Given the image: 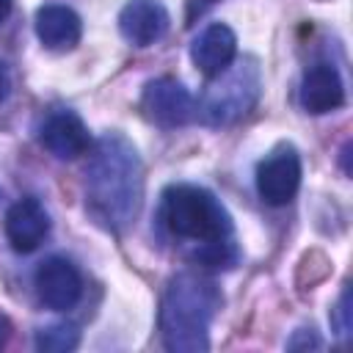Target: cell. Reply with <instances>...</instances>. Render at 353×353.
<instances>
[{
  "instance_id": "1",
  "label": "cell",
  "mask_w": 353,
  "mask_h": 353,
  "mask_svg": "<svg viewBox=\"0 0 353 353\" xmlns=\"http://www.w3.org/2000/svg\"><path fill=\"white\" fill-rule=\"evenodd\" d=\"M160 221L171 237L193 243V259L207 268H229L237 259L232 218L223 204L199 185H171L163 190Z\"/></svg>"
},
{
  "instance_id": "12",
  "label": "cell",
  "mask_w": 353,
  "mask_h": 353,
  "mask_svg": "<svg viewBox=\"0 0 353 353\" xmlns=\"http://www.w3.org/2000/svg\"><path fill=\"white\" fill-rule=\"evenodd\" d=\"M298 97H301V108L306 113L323 116V113H331L345 105V83L331 63H317V66L306 69Z\"/></svg>"
},
{
  "instance_id": "6",
  "label": "cell",
  "mask_w": 353,
  "mask_h": 353,
  "mask_svg": "<svg viewBox=\"0 0 353 353\" xmlns=\"http://www.w3.org/2000/svg\"><path fill=\"white\" fill-rule=\"evenodd\" d=\"M301 188V157L292 146H281L265 157L256 168V190L265 204L284 207L295 199Z\"/></svg>"
},
{
  "instance_id": "16",
  "label": "cell",
  "mask_w": 353,
  "mask_h": 353,
  "mask_svg": "<svg viewBox=\"0 0 353 353\" xmlns=\"http://www.w3.org/2000/svg\"><path fill=\"white\" fill-rule=\"evenodd\" d=\"M290 350H301V347H320V336L312 331V328H301L290 342H287Z\"/></svg>"
},
{
  "instance_id": "5",
  "label": "cell",
  "mask_w": 353,
  "mask_h": 353,
  "mask_svg": "<svg viewBox=\"0 0 353 353\" xmlns=\"http://www.w3.org/2000/svg\"><path fill=\"white\" fill-rule=\"evenodd\" d=\"M141 110L143 116L157 124V127H165V130H174V127H182L193 119V97L190 91L174 80V77H157V80H149L143 94H141Z\"/></svg>"
},
{
  "instance_id": "7",
  "label": "cell",
  "mask_w": 353,
  "mask_h": 353,
  "mask_svg": "<svg viewBox=\"0 0 353 353\" xmlns=\"http://www.w3.org/2000/svg\"><path fill=\"white\" fill-rule=\"evenodd\" d=\"M39 301L52 312H66L83 298V276L66 256H50L33 276Z\"/></svg>"
},
{
  "instance_id": "18",
  "label": "cell",
  "mask_w": 353,
  "mask_h": 353,
  "mask_svg": "<svg viewBox=\"0 0 353 353\" xmlns=\"http://www.w3.org/2000/svg\"><path fill=\"white\" fill-rule=\"evenodd\" d=\"M8 336H11V323H8V320L0 314V347L8 342Z\"/></svg>"
},
{
  "instance_id": "10",
  "label": "cell",
  "mask_w": 353,
  "mask_h": 353,
  "mask_svg": "<svg viewBox=\"0 0 353 353\" xmlns=\"http://www.w3.org/2000/svg\"><path fill=\"white\" fill-rule=\"evenodd\" d=\"M41 143L58 160H74L88 152L91 138L83 119L74 110H55L41 127Z\"/></svg>"
},
{
  "instance_id": "4",
  "label": "cell",
  "mask_w": 353,
  "mask_h": 353,
  "mask_svg": "<svg viewBox=\"0 0 353 353\" xmlns=\"http://www.w3.org/2000/svg\"><path fill=\"white\" fill-rule=\"evenodd\" d=\"M259 97V69L254 61L240 66H226L221 74L212 77L204 99H201V119L207 124H232L243 119Z\"/></svg>"
},
{
  "instance_id": "13",
  "label": "cell",
  "mask_w": 353,
  "mask_h": 353,
  "mask_svg": "<svg viewBox=\"0 0 353 353\" xmlns=\"http://www.w3.org/2000/svg\"><path fill=\"white\" fill-rule=\"evenodd\" d=\"M83 33V22L77 17V11H72L69 6H41L36 11V36L47 50H72L80 41Z\"/></svg>"
},
{
  "instance_id": "2",
  "label": "cell",
  "mask_w": 353,
  "mask_h": 353,
  "mask_svg": "<svg viewBox=\"0 0 353 353\" xmlns=\"http://www.w3.org/2000/svg\"><path fill=\"white\" fill-rule=\"evenodd\" d=\"M143 193V168L135 146L110 132L105 135L85 168V201L99 223L124 229L138 215Z\"/></svg>"
},
{
  "instance_id": "14",
  "label": "cell",
  "mask_w": 353,
  "mask_h": 353,
  "mask_svg": "<svg viewBox=\"0 0 353 353\" xmlns=\"http://www.w3.org/2000/svg\"><path fill=\"white\" fill-rule=\"evenodd\" d=\"M80 345V331L72 323H52L36 331V347L44 353H66Z\"/></svg>"
},
{
  "instance_id": "17",
  "label": "cell",
  "mask_w": 353,
  "mask_h": 353,
  "mask_svg": "<svg viewBox=\"0 0 353 353\" xmlns=\"http://www.w3.org/2000/svg\"><path fill=\"white\" fill-rule=\"evenodd\" d=\"M8 91H11V77H8L6 63H0V102L8 97Z\"/></svg>"
},
{
  "instance_id": "9",
  "label": "cell",
  "mask_w": 353,
  "mask_h": 353,
  "mask_svg": "<svg viewBox=\"0 0 353 353\" xmlns=\"http://www.w3.org/2000/svg\"><path fill=\"white\" fill-rule=\"evenodd\" d=\"M190 58H193V63H196V69L201 74H207V77L221 74L237 58V36H234V30L229 25H223V22L207 25L193 39Z\"/></svg>"
},
{
  "instance_id": "19",
  "label": "cell",
  "mask_w": 353,
  "mask_h": 353,
  "mask_svg": "<svg viewBox=\"0 0 353 353\" xmlns=\"http://www.w3.org/2000/svg\"><path fill=\"white\" fill-rule=\"evenodd\" d=\"M11 6H14V0H0V25H3L6 17L11 14Z\"/></svg>"
},
{
  "instance_id": "3",
  "label": "cell",
  "mask_w": 353,
  "mask_h": 353,
  "mask_svg": "<svg viewBox=\"0 0 353 353\" xmlns=\"http://www.w3.org/2000/svg\"><path fill=\"white\" fill-rule=\"evenodd\" d=\"M218 309L221 292L212 281L196 273L174 276L160 306L165 347L174 353H204L210 347V323Z\"/></svg>"
},
{
  "instance_id": "11",
  "label": "cell",
  "mask_w": 353,
  "mask_h": 353,
  "mask_svg": "<svg viewBox=\"0 0 353 353\" xmlns=\"http://www.w3.org/2000/svg\"><path fill=\"white\" fill-rule=\"evenodd\" d=\"M121 36L135 47H149L168 30V11L157 0H130L119 14Z\"/></svg>"
},
{
  "instance_id": "8",
  "label": "cell",
  "mask_w": 353,
  "mask_h": 353,
  "mask_svg": "<svg viewBox=\"0 0 353 353\" xmlns=\"http://www.w3.org/2000/svg\"><path fill=\"white\" fill-rule=\"evenodd\" d=\"M47 232H50V215H47V210L41 207L39 199L28 196V199H19L17 204L8 207V212H6V237H8V245L17 254L36 251L44 243Z\"/></svg>"
},
{
  "instance_id": "15",
  "label": "cell",
  "mask_w": 353,
  "mask_h": 353,
  "mask_svg": "<svg viewBox=\"0 0 353 353\" xmlns=\"http://www.w3.org/2000/svg\"><path fill=\"white\" fill-rule=\"evenodd\" d=\"M336 317H339L336 320V328H339L336 334L345 336L350 331V290L347 287L342 290V298H339V306H336Z\"/></svg>"
}]
</instances>
